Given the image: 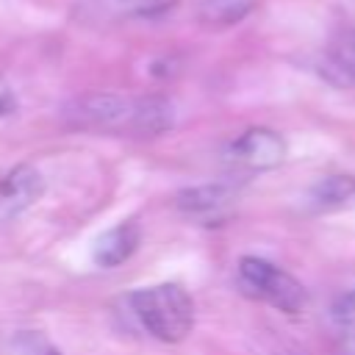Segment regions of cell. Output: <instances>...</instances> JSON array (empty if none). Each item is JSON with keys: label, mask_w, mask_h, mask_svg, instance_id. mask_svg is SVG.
<instances>
[{"label": "cell", "mask_w": 355, "mask_h": 355, "mask_svg": "<svg viewBox=\"0 0 355 355\" xmlns=\"http://www.w3.org/2000/svg\"><path fill=\"white\" fill-rule=\"evenodd\" d=\"M14 108H17L14 92L8 89V83H6V80H0V119H3V116H8Z\"/></svg>", "instance_id": "obj_14"}, {"label": "cell", "mask_w": 355, "mask_h": 355, "mask_svg": "<svg viewBox=\"0 0 355 355\" xmlns=\"http://www.w3.org/2000/svg\"><path fill=\"white\" fill-rule=\"evenodd\" d=\"M64 122L78 130L150 139L169 130L175 122V114L169 100L161 94L130 97V94H114V92H92L64 105Z\"/></svg>", "instance_id": "obj_1"}, {"label": "cell", "mask_w": 355, "mask_h": 355, "mask_svg": "<svg viewBox=\"0 0 355 355\" xmlns=\"http://www.w3.org/2000/svg\"><path fill=\"white\" fill-rule=\"evenodd\" d=\"M255 6H258V0H202L200 3V19L205 25L225 28V25L241 22Z\"/></svg>", "instance_id": "obj_9"}, {"label": "cell", "mask_w": 355, "mask_h": 355, "mask_svg": "<svg viewBox=\"0 0 355 355\" xmlns=\"http://www.w3.org/2000/svg\"><path fill=\"white\" fill-rule=\"evenodd\" d=\"M233 202V191L227 186L219 183H208V186H194V189H183L175 197V205L191 216L200 219H216L225 216L227 205Z\"/></svg>", "instance_id": "obj_6"}, {"label": "cell", "mask_w": 355, "mask_h": 355, "mask_svg": "<svg viewBox=\"0 0 355 355\" xmlns=\"http://www.w3.org/2000/svg\"><path fill=\"white\" fill-rule=\"evenodd\" d=\"M333 61H336V67H338L347 78L355 80V28L347 31V33L336 42V47H333Z\"/></svg>", "instance_id": "obj_12"}, {"label": "cell", "mask_w": 355, "mask_h": 355, "mask_svg": "<svg viewBox=\"0 0 355 355\" xmlns=\"http://www.w3.org/2000/svg\"><path fill=\"white\" fill-rule=\"evenodd\" d=\"M139 225L136 222H122L111 230H105L97 241H94V261L97 266L114 269L119 263H125L136 250H139Z\"/></svg>", "instance_id": "obj_7"}, {"label": "cell", "mask_w": 355, "mask_h": 355, "mask_svg": "<svg viewBox=\"0 0 355 355\" xmlns=\"http://www.w3.org/2000/svg\"><path fill=\"white\" fill-rule=\"evenodd\" d=\"M341 355H355V336H344V349Z\"/></svg>", "instance_id": "obj_15"}, {"label": "cell", "mask_w": 355, "mask_h": 355, "mask_svg": "<svg viewBox=\"0 0 355 355\" xmlns=\"http://www.w3.org/2000/svg\"><path fill=\"white\" fill-rule=\"evenodd\" d=\"M311 205L319 211H336L355 202V178L352 175H327L311 189Z\"/></svg>", "instance_id": "obj_8"}, {"label": "cell", "mask_w": 355, "mask_h": 355, "mask_svg": "<svg viewBox=\"0 0 355 355\" xmlns=\"http://www.w3.org/2000/svg\"><path fill=\"white\" fill-rule=\"evenodd\" d=\"M0 355H61L55 349V344L36 333V330H25V333H14L8 338L0 341Z\"/></svg>", "instance_id": "obj_11"}, {"label": "cell", "mask_w": 355, "mask_h": 355, "mask_svg": "<svg viewBox=\"0 0 355 355\" xmlns=\"http://www.w3.org/2000/svg\"><path fill=\"white\" fill-rule=\"evenodd\" d=\"M333 319L344 336H355V288L338 297V302L333 305Z\"/></svg>", "instance_id": "obj_13"}, {"label": "cell", "mask_w": 355, "mask_h": 355, "mask_svg": "<svg viewBox=\"0 0 355 355\" xmlns=\"http://www.w3.org/2000/svg\"><path fill=\"white\" fill-rule=\"evenodd\" d=\"M280 355H305L302 349H286V352H280Z\"/></svg>", "instance_id": "obj_16"}, {"label": "cell", "mask_w": 355, "mask_h": 355, "mask_svg": "<svg viewBox=\"0 0 355 355\" xmlns=\"http://www.w3.org/2000/svg\"><path fill=\"white\" fill-rule=\"evenodd\" d=\"M227 161L250 169V172H263V169H275L283 164L286 158V141L277 130L272 128H250L244 130L239 139H233L225 150Z\"/></svg>", "instance_id": "obj_4"}, {"label": "cell", "mask_w": 355, "mask_h": 355, "mask_svg": "<svg viewBox=\"0 0 355 355\" xmlns=\"http://www.w3.org/2000/svg\"><path fill=\"white\" fill-rule=\"evenodd\" d=\"M44 191L42 175L33 166H14L0 178V214L3 216H17L25 208L33 205V200Z\"/></svg>", "instance_id": "obj_5"}, {"label": "cell", "mask_w": 355, "mask_h": 355, "mask_svg": "<svg viewBox=\"0 0 355 355\" xmlns=\"http://www.w3.org/2000/svg\"><path fill=\"white\" fill-rule=\"evenodd\" d=\"M239 286L250 297L283 313H302L308 305V291L294 275L255 255H247L239 261Z\"/></svg>", "instance_id": "obj_3"}, {"label": "cell", "mask_w": 355, "mask_h": 355, "mask_svg": "<svg viewBox=\"0 0 355 355\" xmlns=\"http://www.w3.org/2000/svg\"><path fill=\"white\" fill-rule=\"evenodd\" d=\"M130 308L139 324L158 341L178 344L194 327V302L178 283L147 286L130 294Z\"/></svg>", "instance_id": "obj_2"}, {"label": "cell", "mask_w": 355, "mask_h": 355, "mask_svg": "<svg viewBox=\"0 0 355 355\" xmlns=\"http://www.w3.org/2000/svg\"><path fill=\"white\" fill-rule=\"evenodd\" d=\"M111 17H158L180 0H94Z\"/></svg>", "instance_id": "obj_10"}]
</instances>
